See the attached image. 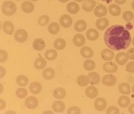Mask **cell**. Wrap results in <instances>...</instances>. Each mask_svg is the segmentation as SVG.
Here are the masks:
<instances>
[{
  "instance_id": "44",
  "label": "cell",
  "mask_w": 134,
  "mask_h": 114,
  "mask_svg": "<svg viewBox=\"0 0 134 114\" xmlns=\"http://www.w3.org/2000/svg\"><path fill=\"white\" fill-rule=\"evenodd\" d=\"M126 53H127L128 57H129V59L134 60V48H130Z\"/></svg>"
},
{
  "instance_id": "23",
  "label": "cell",
  "mask_w": 134,
  "mask_h": 114,
  "mask_svg": "<svg viewBox=\"0 0 134 114\" xmlns=\"http://www.w3.org/2000/svg\"><path fill=\"white\" fill-rule=\"evenodd\" d=\"M76 82L79 86L86 87L90 83V78L89 76H87L85 75H80L77 78Z\"/></svg>"
},
{
  "instance_id": "32",
  "label": "cell",
  "mask_w": 134,
  "mask_h": 114,
  "mask_svg": "<svg viewBox=\"0 0 134 114\" xmlns=\"http://www.w3.org/2000/svg\"><path fill=\"white\" fill-rule=\"evenodd\" d=\"M53 45L54 48L57 50H62L66 45V42L63 38H57L54 42Z\"/></svg>"
},
{
  "instance_id": "31",
  "label": "cell",
  "mask_w": 134,
  "mask_h": 114,
  "mask_svg": "<svg viewBox=\"0 0 134 114\" xmlns=\"http://www.w3.org/2000/svg\"><path fill=\"white\" fill-rule=\"evenodd\" d=\"M88 76L90 78V83L92 85H97L100 82V76L96 72H91L89 73Z\"/></svg>"
},
{
  "instance_id": "2",
  "label": "cell",
  "mask_w": 134,
  "mask_h": 114,
  "mask_svg": "<svg viewBox=\"0 0 134 114\" xmlns=\"http://www.w3.org/2000/svg\"><path fill=\"white\" fill-rule=\"evenodd\" d=\"M1 10L3 14L7 16H11L16 12L17 7L13 1H7L3 3L1 6Z\"/></svg>"
},
{
  "instance_id": "16",
  "label": "cell",
  "mask_w": 134,
  "mask_h": 114,
  "mask_svg": "<svg viewBox=\"0 0 134 114\" xmlns=\"http://www.w3.org/2000/svg\"><path fill=\"white\" fill-rule=\"evenodd\" d=\"M65 104L61 101H55L52 105V108L56 113H61L65 110Z\"/></svg>"
},
{
  "instance_id": "8",
  "label": "cell",
  "mask_w": 134,
  "mask_h": 114,
  "mask_svg": "<svg viewBox=\"0 0 134 114\" xmlns=\"http://www.w3.org/2000/svg\"><path fill=\"white\" fill-rule=\"evenodd\" d=\"M38 104V102L37 99L34 96L28 97L25 101V106L30 110L36 108L37 107Z\"/></svg>"
},
{
  "instance_id": "12",
  "label": "cell",
  "mask_w": 134,
  "mask_h": 114,
  "mask_svg": "<svg viewBox=\"0 0 134 114\" xmlns=\"http://www.w3.org/2000/svg\"><path fill=\"white\" fill-rule=\"evenodd\" d=\"M109 25V21L107 18H100L96 21V26L99 30H105Z\"/></svg>"
},
{
  "instance_id": "20",
  "label": "cell",
  "mask_w": 134,
  "mask_h": 114,
  "mask_svg": "<svg viewBox=\"0 0 134 114\" xmlns=\"http://www.w3.org/2000/svg\"><path fill=\"white\" fill-rule=\"evenodd\" d=\"M80 54L84 58H90L93 56L94 51L89 47L84 46L80 49Z\"/></svg>"
},
{
  "instance_id": "4",
  "label": "cell",
  "mask_w": 134,
  "mask_h": 114,
  "mask_svg": "<svg viewBox=\"0 0 134 114\" xmlns=\"http://www.w3.org/2000/svg\"><path fill=\"white\" fill-rule=\"evenodd\" d=\"M116 77L112 75H105L102 78V83L107 87H112L116 83Z\"/></svg>"
},
{
  "instance_id": "40",
  "label": "cell",
  "mask_w": 134,
  "mask_h": 114,
  "mask_svg": "<svg viewBox=\"0 0 134 114\" xmlns=\"http://www.w3.org/2000/svg\"><path fill=\"white\" fill-rule=\"evenodd\" d=\"M133 14L131 11H126L122 14V18L127 22H130L133 19Z\"/></svg>"
},
{
  "instance_id": "28",
  "label": "cell",
  "mask_w": 134,
  "mask_h": 114,
  "mask_svg": "<svg viewBox=\"0 0 134 114\" xmlns=\"http://www.w3.org/2000/svg\"><path fill=\"white\" fill-rule=\"evenodd\" d=\"M67 10L71 14H76L79 12L80 7L76 3L71 2L67 5Z\"/></svg>"
},
{
  "instance_id": "35",
  "label": "cell",
  "mask_w": 134,
  "mask_h": 114,
  "mask_svg": "<svg viewBox=\"0 0 134 114\" xmlns=\"http://www.w3.org/2000/svg\"><path fill=\"white\" fill-rule=\"evenodd\" d=\"M57 52L54 49H48L45 53V57L48 60H54L57 58Z\"/></svg>"
},
{
  "instance_id": "55",
  "label": "cell",
  "mask_w": 134,
  "mask_h": 114,
  "mask_svg": "<svg viewBox=\"0 0 134 114\" xmlns=\"http://www.w3.org/2000/svg\"><path fill=\"white\" fill-rule=\"evenodd\" d=\"M132 92H133V93L134 94V85H133V87H132Z\"/></svg>"
},
{
  "instance_id": "56",
  "label": "cell",
  "mask_w": 134,
  "mask_h": 114,
  "mask_svg": "<svg viewBox=\"0 0 134 114\" xmlns=\"http://www.w3.org/2000/svg\"><path fill=\"white\" fill-rule=\"evenodd\" d=\"M132 44H133V45L134 46V37L133 38V39H132Z\"/></svg>"
},
{
  "instance_id": "30",
  "label": "cell",
  "mask_w": 134,
  "mask_h": 114,
  "mask_svg": "<svg viewBox=\"0 0 134 114\" xmlns=\"http://www.w3.org/2000/svg\"><path fill=\"white\" fill-rule=\"evenodd\" d=\"M75 30L78 32H82L87 28V23L83 20H78L75 24Z\"/></svg>"
},
{
  "instance_id": "5",
  "label": "cell",
  "mask_w": 134,
  "mask_h": 114,
  "mask_svg": "<svg viewBox=\"0 0 134 114\" xmlns=\"http://www.w3.org/2000/svg\"><path fill=\"white\" fill-rule=\"evenodd\" d=\"M129 57L127 53L119 52L115 56V62L119 65H124L127 63Z\"/></svg>"
},
{
  "instance_id": "7",
  "label": "cell",
  "mask_w": 134,
  "mask_h": 114,
  "mask_svg": "<svg viewBox=\"0 0 134 114\" xmlns=\"http://www.w3.org/2000/svg\"><path fill=\"white\" fill-rule=\"evenodd\" d=\"M60 24L64 28H69L72 24V19L70 15L64 14L60 18Z\"/></svg>"
},
{
  "instance_id": "46",
  "label": "cell",
  "mask_w": 134,
  "mask_h": 114,
  "mask_svg": "<svg viewBox=\"0 0 134 114\" xmlns=\"http://www.w3.org/2000/svg\"><path fill=\"white\" fill-rule=\"evenodd\" d=\"M5 74H6V70L3 67L1 66L0 67V77H1V78L5 76Z\"/></svg>"
},
{
  "instance_id": "37",
  "label": "cell",
  "mask_w": 134,
  "mask_h": 114,
  "mask_svg": "<svg viewBox=\"0 0 134 114\" xmlns=\"http://www.w3.org/2000/svg\"><path fill=\"white\" fill-rule=\"evenodd\" d=\"M17 83L21 87H25L28 83V78L25 75H19L17 77Z\"/></svg>"
},
{
  "instance_id": "11",
  "label": "cell",
  "mask_w": 134,
  "mask_h": 114,
  "mask_svg": "<svg viewBox=\"0 0 134 114\" xmlns=\"http://www.w3.org/2000/svg\"><path fill=\"white\" fill-rule=\"evenodd\" d=\"M85 95L90 99H94L98 95V89L92 85L89 86L85 90Z\"/></svg>"
},
{
  "instance_id": "52",
  "label": "cell",
  "mask_w": 134,
  "mask_h": 114,
  "mask_svg": "<svg viewBox=\"0 0 134 114\" xmlns=\"http://www.w3.org/2000/svg\"><path fill=\"white\" fill-rule=\"evenodd\" d=\"M75 1H77V2H82V1H85V0H75Z\"/></svg>"
},
{
  "instance_id": "57",
  "label": "cell",
  "mask_w": 134,
  "mask_h": 114,
  "mask_svg": "<svg viewBox=\"0 0 134 114\" xmlns=\"http://www.w3.org/2000/svg\"><path fill=\"white\" fill-rule=\"evenodd\" d=\"M132 72H133V73L134 74V66H133V69H132Z\"/></svg>"
},
{
  "instance_id": "48",
  "label": "cell",
  "mask_w": 134,
  "mask_h": 114,
  "mask_svg": "<svg viewBox=\"0 0 134 114\" xmlns=\"http://www.w3.org/2000/svg\"><path fill=\"white\" fill-rule=\"evenodd\" d=\"M128 111L130 113L134 114V104L130 105V106L128 107Z\"/></svg>"
},
{
  "instance_id": "1",
  "label": "cell",
  "mask_w": 134,
  "mask_h": 114,
  "mask_svg": "<svg viewBox=\"0 0 134 114\" xmlns=\"http://www.w3.org/2000/svg\"><path fill=\"white\" fill-rule=\"evenodd\" d=\"M131 41L130 33L120 25L109 27L104 34L105 44L114 51L125 50L130 46Z\"/></svg>"
},
{
  "instance_id": "36",
  "label": "cell",
  "mask_w": 134,
  "mask_h": 114,
  "mask_svg": "<svg viewBox=\"0 0 134 114\" xmlns=\"http://www.w3.org/2000/svg\"><path fill=\"white\" fill-rule=\"evenodd\" d=\"M48 31L52 35H56L60 31V25L57 22H51L48 26Z\"/></svg>"
},
{
  "instance_id": "22",
  "label": "cell",
  "mask_w": 134,
  "mask_h": 114,
  "mask_svg": "<svg viewBox=\"0 0 134 114\" xmlns=\"http://www.w3.org/2000/svg\"><path fill=\"white\" fill-rule=\"evenodd\" d=\"M3 30L5 33L12 35L14 31V26L10 21H5L3 25Z\"/></svg>"
},
{
  "instance_id": "21",
  "label": "cell",
  "mask_w": 134,
  "mask_h": 114,
  "mask_svg": "<svg viewBox=\"0 0 134 114\" xmlns=\"http://www.w3.org/2000/svg\"><path fill=\"white\" fill-rule=\"evenodd\" d=\"M86 36L88 40L91 41H96L99 37V32L94 28H91L86 33Z\"/></svg>"
},
{
  "instance_id": "6",
  "label": "cell",
  "mask_w": 134,
  "mask_h": 114,
  "mask_svg": "<svg viewBox=\"0 0 134 114\" xmlns=\"http://www.w3.org/2000/svg\"><path fill=\"white\" fill-rule=\"evenodd\" d=\"M103 69L104 71L108 73H114L118 69V65L114 62H107L103 65Z\"/></svg>"
},
{
  "instance_id": "45",
  "label": "cell",
  "mask_w": 134,
  "mask_h": 114,
  "mask_svg": "<svg viewBox=\"0 0 134 114\" xmlns=\"http://www.w3.org/2000/svg\"><path fill=\"white\" fill-rule=\"evenodd\" d=\"M134 66V62H130L126 66V71L129 72H132V69Z\"/></svg>"
},
{
  "instance_id": "42",
  "label": "cell",
  "mask_w": 134,
  "mask_h": 114,
  "mask_svg": "<svg viewBox=\"0 0 134 114\" xmlns=\"http://www.w3.org/2000/svg\"><path fill=\"white\" fill-rule=\"evenodd\" d=\"M81 113V110L78 106H71L68 109V114H80Z\"/></svg>"
},
{
  "instance_id": "14",
  "label": "cell",
  "mask_w": 134,
  "mask_h": 114,
  "mask_svg": "<svg viewBox=\"0 0 134 114\" xmlns=\"http://www.w3.org/2000/svg\"><path fill=\"white\" fill-rule=\"evenodd\" d=\"M29 90L33 94H38L42 90V85L37 82H33L30 85Z\"/></svg>"
},
{
  "instance_id": "43",
  "label": "cell",
  "mask_w": 134,
  "mask_h": 114,
  "mask_svg": "<svg viewBox=\"0 0 134 114\" xmlns=\"http://www.w3.org/2000/svg\"><path fill=\"white\" fill-rule=\"evenodd\" d=\"M8 58V53L6 51L3 49L0 50V62H4Z\"/></svg>"
},
{
  "instance_id": "15",
  "label": "cell",
  "mask_w": 134,
  "mask_h": 114,
  "mask_svg": "<svg viewBox=\"0 0 134 114\" xmlns=\"http://www.w3.org/2000/svg\"><path fill=\"white\" fill-rule=\"evenodd\" d=\"M94 14L98 18H102L107 14V9L106 7L103 5H99L96 7L94 11Z\"/></svg>"
},
{
  "instance_id": "10",
  "label": "cell",
  "mask_w": 134,
  "mask_h": 114,
  "mask_svg": "<svg viewBox=\"0 0 134 114\" xmlns=\"http://www.w3.org/2000/svg\"><path fill=\"white\" fill-rule=\"evenodd\" d=\"M107 105L106 101L103 98H98L94 101V107L98 111L105 110Z\"/></svg>"
},
{
  "instance_id": "26",
  "label": "cell",
  "mask_w": 134,
  "mask_h": 114,
  "mask_svg": "<svg viewBox=\"0 0 134 114\" xmlns=\"http://www.w3.org/2000/svg\"><path fill=\"white\" fill-rule=\"evenodd\" d=\"M109 13L112 16H119L121 13V10L119 6L115 4H112L109 7Z\"/></svg>"
},
{
  "instance_id": "24",
  "label": "cell",
  "mask_w": 134,
  "mask_h": 114,
  "mask_svg": "<svg viewBox=\"0 0 134 114\" xmlns=\"http://www.w3.org/2000/svg\"><path fill=\"white\" fill-rule=\"evenodd\" d=\"M42 76L47 80H51L55 76V70L51 67L46 68L42 72Z\"/></svg>"
},
{
  "instance_id": "34",
  "label": "cell",
  "mask_w": 134,
  "mask_h": 114,
  "mask_svg": "<svg viewBox=\"0 0 134 114\" xmlns=\"http://www.w3.org/2000/svg\"><path fill=\"white\" fill-rule=\"evenodd\" d=\"M83 68L86 71H93L95 69L96 67V64H95L94 61L92 60H87L83 62Z\"/></svg>"
},
{
  "instance_id": "27",
  "label": "cell",
  "mask_w": 134,
  "mask_h": 114,
  "mask_svg": "<svg viewBox=\"0 0 134 114\" xmlns=\"http://www.w3.org/2000/svg\"><path fill=\"white\" fill-rule=\"evenodd\" d=\"M46 60L44 58L40 56L35 60V62H34V66L37 69L41 70L44 69L46 66Z\"/></svg>"
},
{
  "instance_id": "3",
  "label": "cell",
  "mask_w": 134,
  "mask_h": 114,
  "mask_svg": "<svg viewBox=\"0 0 134 114\" xmlns=\"http://www.w3.org/2000/svg\"><path fill=\"white\" fill-rule=\"evenodd\" d=\"M14 38L18 42L22 43L25 42L28 38V33L25 30H18L14 34Z\"/></svg>"
},
{
  "instance_id": "33",
  "label": "cell",
  "mask_w": 134,
  "mask_h": 114,
  "mask_svg": "<svg viewBox=\"0 0 134 114\" xmlns=\"http://www.w3.org/2000/svg\"><path fill=\"white\" fill-rule=\"evenodd\" d=\"M130 102V99L126 95L120 96L118 99V105L121 108H126L129 105Z\"/></svg>"
},
{
  "instance_id": "51",
  "label": "cell",
  "mask_w": 134,
  "mask_h": 114,
  "mask_svg": "<svg viewBox=\"0 0 134 114\" xmlns=\"http://www.w3.org/2000/svg\"><path fill=\"white\" fill-rule=\"evenodd\" d=\"M58 1L61 3H65V2H68L69 0H58Z\"/></svg>"
},
{
  "instance_id": "60",
  "label": "cell",
  "mask_w": 134,
  "mask_h": 114,
  "mask_svg": "<svg viewBox=\"0 0 134 114\" xmlns=\"http://www.w3.org/2000/svg\"><path fill=\"white\" fill-rule=\"evenodd\" d=\"M133 23H134V19H133Z\"/></svg>"
},
{
  "instance_id": "19",
  "label": "cell",
  "mask_w": 134,
  "mask_h": 114,
  "mask_svg": "<svg viewBox=\"0 0 134 114\" xmlns=\"http://www.w3.org/2000/svg\"><path fill=\"white\" fill-rule=\"evenodd\" d=\"M73 43L77 47L83 46L85 43V38L82 34H76L73 37Z\"/></svg>"
},
{
  "instance_id": "18",
  "label": "cell",
  "mask_w": 134,
  "mask_h": 114,
  "mask_svg": "<svg viewBox=\"0 0 134 114\" xmlns=\"http://www.w3.org/2000/svg\"><path fill=\"white\" fill-rule=\"evenodd\" d=\"M34 5L32 3V2L28 1H24L22 3L21 5V9L25 13H27V14H29V13H32L33 11L34 10Z\"/></svg>"
},
{
  "instance_id": "58",
  "label": "cell",
  "mask_w": 134,
  "mask_h": 114,
  "mask_svg": "<svg viewBox=\"0 0 134 114\" xmlns=\"http://www.w3.org/2000/svg\"><path fill=\"white\" fill-rule=\"evenodd\" d=\"M30 1H37V0H30Z\"/></svg>"
},
{
  "instance_id": "41",
  "label": "cell",
  "mask_w": 134,
  "mask_h": 114,
  "mask_svg": "<svg viewBox=\"0 0 134 114\" xmlns=\"http://www.w3.org/2000/svg\"><path fill=\"white\" fill-rule=\"evenodd\" d=\"M106 113L107 114H119V110L116 106H110L107 108Z\"/></svg>"
},
{
  "instance_id": "13",
  "label": "cell",
  "mask_w": 134,
  "mask_h": 114,
  "mask_svg": "<svg viewBox=\"0 0 134 114\" xmlns=\"http://www.w3.org/2000/svg\"><path fill=\"white\" fill-rule=\"evenodd\" d=\"M101 56L103 60L110 61L114 57V52L109 49H104L101 53Z\"/></svg>"
},
{
  "instance_id": "59",
  "label": "cell",
  "mask_w": 134,
  "mask_h": 114,
  "mask_svg": "<svg viewBox=\"0 0 134 114\" xmlns=\"http://www.w3.org/2000/svg\"><path fill=\"white\" fill-rule=\"evenodd\" d=\"M16 1H19V0H16Z\"/></svg>"
},
{
  "instance_id": "25",
  "label": "cell",
  "mask_w": 134,
  "mask_h": 114,
  "mask_svg": "<svg viewBox=\"0 0 134 114\" xmlns=\"http://www.w3.org/2000/svg\"><path fill=\"white\" fill-rule=\"evenodd\" d=\"M118 89H119V92L122 94L128 95L130 94V85L128 83H121L119 85Z\"/></svg>"
},
{
  "instance_id": "9",
  "label": "cell",
  "mask_w": 134,
  "mask_h": 114,
  "mask_svg": "<svg viewBox=\"0 0 134 114\" xmlns=\"http://www.w3.org/2000/svg\"><path fill=\"white\" fill-rule=\"evenodd\" d=\"M96 5L94 0H85L82 5V8L85 12H91L94 9Z\"/></svg>"
},
{
  "instance_id": "29",
  "label": "cell",
  "mask_w": 134,
  "mask_h": 114,
  "mask_svg": "<svg viewBox=\"0 0 134 114\" xmlns=\"http://www.w3.org/2000/svg\"><path fill=\"white\" fill-rule=\"evenodd\" d=\"M66 95V91L65 90L61 87H58L55 89L53 92L54 98L58 99H62L65 98Z\"/></svg>"
},
{
  "instance_id": "47",
  "label": "cell",
  "mask_w": 134,
  "mask_h": 114,
  "mask_svg": "<svg viewBox=\"0 0 134 114\" xmlns=\"http://www.w3.org/2000/svg\"><path fill=\"white\" fill-rule=\"evenodd\" d=\"M6 106V102L3 99H0V110H3Z\"/></svg>"
},
{
  "instance_id": "50",
  "label": "cell",
  "mask_w": 134,
  "mask_h": 114,
  "mask_svg": "<svg viewBox=\"0 0 134 114\" xmlns=\"http://www.w3.org/2000/svg\"><path fill=\"white\" fill-rule=\"evenodd\" d=\"M3 91V85L1 83L0 84V92H1V94L2 93Z\"/></svg>"
},
{
  "instance_id": "53",
  "label": "cell",
  "mask_w": 134,
  "mask_h": 114,
  "mask_svg": "<svg viewBox=\"0 0 134 114\" xmlns=\"http://www.w3.org/2000/svg\"><path fill=\"white\" fill-rule=\"evenodd\" d=\"M132 8L134 10V1L132 3Z\"/></svg>"
},
{
  "instance_id": "17",
  "label": "cell",
  "mask_w": 134,
  "mask_h": 114,
  "mask_svg": "<svg viewBox=\"0 0 134 114\" xmlns=\"http://www.w3.org/2000/svg\"><path fill=\"white\" fill-rule=\"evenodd\" d=\"M45 46V42L42 38H36L33 42V48L36 51H42L44 49Z\"/></svg>"
},
{
  "instance_id": "38",
  "label": "cell",
  "mask_w": 134,
  "mask_h": 114,
  "mask_svg": "<svg viewBox=\"0 0 134 114\" xmlns=\"http://www.w3.org/2000/svg\"><path fill=\"white\" fill-rule=\"evenodd\" d=\"M16 96L19 99H24L28 95V91L25 88H19L15 92Z\"/></svg>"
},
{
  "instance_id": "54",
  "label": "cell",
  "mask_w": 134,
  "mask_h": 114,
  "mask_svg": "<svg viewBox=\"0 0 134 114\" xmlns=\"http://www.w3.org/2000/svg\"><path fill=\"white\" fill-rule=\"evenodd\" d=\"M53 113V112H51V111H48V112H45L44 113Z\"/></svg>"
},
{
  "instance_id": "49",
  "label": "cell",
  "mask_w": 134,
  "mask_h": 114,
  "mask_svg": "<svg viewBox=\"0 0 134 114\" xmlns=\"http://www.w3.org/2000/svg\"><path fill=\"white\" fill-rule=\"evenodd\" d=\"M114 1L118 5H123L126 2V0H114Z\"/></svg>"
},
{
  "instance_id": "39",
  "label": "cell",
  "mask_w": 134,
  "mask_h": 114,
  "mask_svg": "<svg viewBox=\"0 0 134 114\" xmlns=\"http://www.w3.org/2000/svg\"><path fill=\"white\" fill-rule=\"evenodd\" d=\"M49 21V18L46 15H42V16L40 17L38 19V25L44 26L48 25V23Z\"/></svg>"
}]
</instances>
